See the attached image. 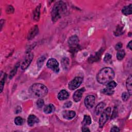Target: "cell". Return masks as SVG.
Instances as JSON below:
<instances>
[{
    "instance_id": "obj_1",
    "label": "cell",
    "mask_w": 132,
    "mask_h": 132,
    "mask_svg": "<svg viewBox=\"0 0 132 132\" xmlns=\"http://www.w3.org/2000/svg\"><path fill=\"white\" fill-rule=\"evenodd\" d=\"M115 78V72L113 69L105 67L101 69L97 75V80L102 85H107Z\"/></svg>"
},
{
    "instance_id": "obj_2",
    "label": "cell",
    "mask_w": 132,
    "mask_h": 132,
    "mask_svg": "<svg viewBox=\"0 0 132 132\" xmlns=\"http://www.w3.org/2000/svg\"><path fill=\"white\" fill-rule=\"evenodd\" d=\"M29 92L32 98L39 99L47 96L48 89L45 85L40 83H36L30 87Z\"/></svg>"
},
{
    "instance_id": "obj_3",
    "label": "cell",
    "mask_w": 132,
    "mask_h": 132,
    "mask_svg": "<svg viewBox=\"0 0 132 132\" xmlns=\"http://www.w3.org/2000/svg\"><path fill=\"white\" fill-rule=\"evenodd\" d=\"M67 6L63 1H58L55 4L52 10V19L53 22L57 21L66 13Z\"/></svg>"
},
{
    "instance_id": "obj_4",
    "label": "cell",
    "mask_w": 132,
    "mask_h": 132,
    "mask_svg": "<svg viewBox=\"0 0 132 132\" xmlns=\"http://www.w3.org/2000/svg\"><path fill=\"white\" fill-rule=\"evenodd\" d=\"M112 113V108L111 107H108L106 108L105 109H104L103 112L101 114V116L100 117V120H99V126L100 128H102L104 124L106 123L109 119L110 116Z\"/></svg>"
},
{
    "instance_id": "obj_5",
    "label": "cell",
    "mask_w": 132,
    "mask_h": 132,
    "mask_svg": "<svg viewBox=\"0 0 132 132\" xmlns=\"http://www.w3.org/2000/svg\"><path fill=\"white\" fill-rule=\"evenodd\" d=\"M47 67L53 70L55 73H58L59 71V64L57 60L54 58L50 59L47 64Z\"/></svg>"
},
{
    "instance_id": "obj_6",
    "label": "cell",
    "mask_w": 132,
    "mask_h": 132,
    "mask_svg": "<svg viewBox=\"0 0 132 132\" xmlns=\"http://www.w3.org/2000/svg\"><path fill=\"white\" fill-rule=\"evenodd\" d=\"M82 82V79L81 77H75V78L72 81H71L69 84V89L73 90L78 88L80 86Z\"/></svg>"
},
{
    "instance_id": "obj_7",
    "label": "cell",
    "mask_w": 132,
    "mask_h": 132,
    "mask_svg": "<svg viewBox=\"0 0 132 132\" xmlns=\"http://www.w3.org/2000/svg\"><path fill=\"white\" fill-rule=\"evenodd\" d=\"M33 57H34V54L33 53H29V54H27L21 66L22 70H25L29 67V66H30L32 61V60L33 59Z\"/></svg>"
},
{
    "instance_id": "obj_8",
    "label": "cell",
    "mask_w": 132,
    "mask_h": 132,
    "mask_svg": "<svg viewBox=\"0 0 132 132\" xmlns=\"http://www.w3.org/2000/svg\"><path fill=\"white\" fill-rule=\"evenodd\" d=\"M95 101L96 98L93 96H87L84 100L85 105L87 108H92L95 105Z\"/></svg>"
},
{
    "instance_id": "obj_9",
    "label": "cell",
    "mask_w": 132,
    "mask_h": 132,
    "mask_svg": "<svg viewBox=\"0 0 132 132\" xmlns=\"http://www.w3.org/2000/svg\"><path fill=\"white\" fill-rule=\"evenodd\" d=\"M85 91V89L84 88H82L76 91L73 96V99L74 101H75V102H78L80 101L82 98V94H83V93Z\"/></svg>"
},
{
    "instance_id": "obj_10",
    "label": "cell",
    "mask_w": 132,
    "mask_h": 132,
    "mask_svg": "<svg viewBox=\"0 0 132 132\" xmlns=\"http://www.w3.org/2000/svg\"><path fill=\"white\" fill-rule=\"evenodd\" d=\"M62 115L65 119L71 120L75 117L76 113L73 111H65L63 112Z\"/></svg>"
},
{
    "instance_id": "obj_11",
    "label": "cell",
    "mask_w": 132,
    "mask_h": 132,
    "mask_svg": "<svg viewBox=\"0 0 132 132\" xmlns=\"http://www.w3.org/2000/svg\"><path fill=\"white\" fill-rule=\"evenodd\" d=\"M39 122V119L34 115H30L29 117H28V119H27V123H28L29 125L30 126L34 125L35 124L38 123Z\"/></svg>"
},
{
    "instance_id": "obj_12",
    "label": "cell",
    "mask_w": 132,
    "mask_h": 132,
    "mask_svg": "<svg viewBox=\"0 0 132 132\" xmlns=\"http://www.w3.org/2000/svg\"><path fill=\"white\" fill-rule=\"evenodd\" d=\"M38 26L35 25L34 27H33L29 31L27 38H28L29 40H31L33 38H34L36 35L38 34Z\"/></svg>"
},
{
    "instance_id": "obj_13",
    "label": "cell",
    "mask_w": 132,
    "mask_h": 132,
    "mask_svg": "<svg viewBox=\"0 0 132 132\" xmlns=\"http://www.w3.org/2000/svg\"><path fill=\"white\" fill-rule=\"evenodd\" d=\"M79 41V39L78 37L76 35H73L69 38V39L68 40V44L71 47H75L78 45Z\"/></svg>"
},
{
    "instance_id": "obj_14",
    "label": "cell",
    "mask_w": 132,
    "mask_h": 132,
    "mask_svg": "<svg viewBox=\"0 0 132 132\" xmlns=\"http://www.w3.org/2000/svg\"><path fill=\"white\" fill-rule=\"evenodd\" d=\"M106 106V104L104 102H101L98 104L95 108V113L97 115L101 114L104 109Z\"/></svg>"
},
{
    "instance_id": "obj_15",
    "label": "cell",
    "mask_w": 132,
    "mask_h": 132,
    "mask_svg": "<svg viewBox=\"0 0 132 132\" xmlns=\"http://www.w3.org/2000/svg\"><path fill=\"white\" fill-rule=\"evenodd\" d=\"M69 97L68 92L66 90H62L58 94V98L59 100H65Z\"/></svg>"
},
{
    "instance_id": "obj_16",
    "label": "cell",
    "mask_w": 132,
    "mask_h": 132,
    "mask_svg": "<svg viewBox=\"0 0 132 132\" xmlns=\"http://www.w3.org/2000/svg\"><path fill=\"white\" fill-rule=\"evenodd\" d=\"M132 75H130L126 82V88H127L128 92L130 96L132 95Z\"/></svg>"
},
{
    "instance_id": "obj_17",
    "label": "cell",
    "mask_w": 132,
    "mask_h": 132,
    "mask_svg": "<svg viewBox=\"0 0 132 132\" xmlns=\"http://www.w3.org/2000/svg\"><path fill=\"white\" fill-rule=\"evenodd\" d=\"M132 4H130L129 6H125L123 8L122 10V13L123 15L125 16H128L131 15L132 13Z\"/></svg>"
},
{
    "instance_id": "obj_18",
    "label": "cell",
    "mask_w": 132,
    "mask_h": 132,
    "mask_svg": "<svg viewBox=\"0 0 132 132\" xmlns=\"http://www.w3.org/2000/svg\"><path fill=\"white\" fill-rule=\"evenodd\" d=\"M44 112L46 114H51L52 112H54L55 111V107L53 105V104H49V105H47L45 106V107L44 108Z\"/></svg>"
},
{
    "instance_id": "obj_19",
    "label": "cell",
    "mask_w": 132,
    "mask_h": 132,
    "mask_svg": "<svg viewBox=\"0 0 132 132\" xmlns=\"http://www.w3.org/2000/svg\"><path fill=\"white\" fill-rule=\"evenodd\" d=\"M40 5H39V6H38L36 9L34 11V20L35 21H38L40 18Z\"/></svg>"
},
{
    "instance_id": "obj_20",
    "label": "cell",
    "mask_w": 132,
    "mask_h": 132,
    "mask_svg": "<svg viewBox=\"0 0 132 132\" xmlns=\"http://www.w3.org/2000/svg\"><path fill=\"white\" fill-rule=\"evenodd\" d=\"M91 123V118L88 115H85L84 119L82 120V124L84 126L86 125H89Z\"/></svg>"
},
{
    "instance_id": "obj_21",
    "label": "cell",
    "mask_w": 132,
    "mask_h": 132,
    "mask_svg": "<svg viewBox=\"0 0 132 132\" xmlns=\"http://www.w3.org/2000/svg\"><path fill=\"white\" fill-rule=\"evenodd\" d=\"M125 52L124 50L121 49L118 51L117 54V58L118 60H122L125 57Z\"/></svg>"
},
{
    "instance_id": "obj_22",
    "label": "cell",
    "mask_w": 132,
    "mask_h": 132,
    "mask_svg": "<svg viewBox=\"0 0 132 132\" xmlns=\"http://www.w3.org/2000/svg\"><path fill=\"white\" fill-rule=\"evenodd\" d=\"M62 64L63 65V67L64 69L67 70L68 67L69 66V60L67 57H64L62 61Z\"/></svg>"
},
{
    "instance_id": "obj_23",
    "label": "cell",
    "mask_w": 132,
    "mask_h": 132,
    "mask_svg": "<svg viewBox=\"0 0 132 132\" xmlns=\"http://www.w3.org/2000/svg\"><path fill=\"white\" fill-rule=\"evenodd\" d=\"M114 89L110 88H108L106 87L105 88H104L103 90V93L104 94H105L106 95L108 96H111L114 94Z\"/></svg>"
},
{
    "instance_id": "obj_24",
    "label": "cell",
    "mask_w": 132,
    "mask_h": 132,
    "mask_svg": "<svg viewBox=\"0 0 132 132\" xmlns=\"http://www.w3.org/2000/svg\"><path fill=\"white\" fill-rule=\"evenodd\" d=\"M46 59V57L44 56H42L41 57L38 59V61H37V65H38V68H39V69H40V68L42 67V66L43 64H44V62H45Z\"/></svg>"
},
{
    "instance_id": "obj_25",
    "label": "cell",
    "mask_w": 132,
    "mask_h": 132,
    "mask_svg": "<svg viewBox=\"0 0 132 132\" xmlns=\"http://www.w3.org/2000/svg\"><path fill=\"white\" fill-rule=\"evenodd\" d=\"M15 123L17 125H22L24 123V120L22 118L20 117H17L15 119Z\"/></svg>"
},
{
    "instance_id": "obj_26",
    "label": "cell",
    "mask_w": 132,
    "mask_h": 132,
    "mask_svg": "<svg viewBox=\"0 0 132 132\" xmlns=\"http://www.w3.org/2000/svg\"><path fill=\"white\" fill-rule=\"evenodd\" d=\"M19 67V65H16L15 66V67L14 68L13 70H12V71H11V72L10 73V74H9V78L10 79H12L13 77L14 76V75L16 74V71H17V70H18V68Z\"/></svg>"
},
{
    "instance_id": "obj_27",
    "label": "cell",
    "mask_w": 132,
    "mask_h": 132,
    "mask_svg": "<svg viewBox=\"0 0 132 132\" xmlns=\"http://www.w3.org/2000/svg\"><path fill=\"white\" fill-rule=\"evenodd\" d=\"M112 59V56L109 53H107L104 57V62L106 63H109L110 62H111Z\"/></svg>"
},
{
    "instance_id": "obj_28",
    "label": "cell",
    "mask_w": 132,
    "mask_h": 132,
    "mask_svg": "<svg viewBox=\"0 0 132 132\" xmlns=\"http://www.w3.org/2000/svg\"><path fill=\"white\" fill-rule=\"evenodd\" d=\"M117 86V84L116 83V82L114 81H112L111 82H110L106 85V87L110 88H112V89H114Z\"/></svg>"
},
{
    "instance_id": "obj_29",
    "label": "cell",
    "mask_w": 132,
    "mask_h": 132,
    "mask_svg": "<svg viewBox=\"0 0 132 132\" xmlns=\"http://www.w3.org/2000/svg\"><path fill=\"white\" fill-rule=\"evenodd\" d=\"M6 77H7V74H5V75H4V76L3 77V78L1 81V82H0V88H1V92H2V91H3V87L4 86L5 80H6Z\"/></svg>"
},
{
    "instance_id": "obj_30",
    "label": "cell",
    "mask_w": 132,
    "mask_h": 132,
    "mask_svg": "<svg viewBox=\"0 0 132 132\" xmlns=\"http://www.w3.org/2000/svg\"><path fill=\"white\" fill-rule=\"evenodd\" d=\"M130 94L129 92H124L122 93V99L123 101H126L129 100V99L130 98Z\"/></svg>"
},
{
    "instance_id": "obj_31",
    "label": "cell",
    "mask_w": 132,
    "mask_h": 132,
    "mask_svg": "<svg viewBox=\"0 0 132 132\" xmlns=\"http://www.w3.org/2000/svg\"><path fill=\"white\" fill-rule=\"evenodd\" d=\"M44 101L42 99H39L37 101V106L38 108H42L44 105Z\"/></svg>"
},
{
    "instance_id": "obj_32",
    "label": "cell",
    "mask_w": 132,
    "mask_h": 132,
    "mask_svg": "<svg viewBox=\"0 0 132 132\" xmlns=\"http://www.w3.org/2000/svg\"><path fill=\"white\" fill-rule=\"evenodd\" d=\"M6 12L7 14H12L14 12V8L12 6H8L7 7V8H6Z\"/></svg>"
},
{
    "instance_id": "obj_33",
    "label": "cell",
    "mask_w": 132,
    "mask_h": 132,
    "mask_svg": "<svg viewBox=\"0 0 132 132\" xmlns=\"http://www.w3.org/2000/svg\"><path fill=\"white\" fill-rule=\"evenodd\" d=\"M122 47V44L121 42H119L116 45L115 49H116V50L119 51V50H120L121 49Z\"/></svg>"
},
{
    "instance_id": "obj_34",
    "label": "cell",
    "mask_w": 132,
    "mask_h": 132,
    "mask_svg": "<svg viewBox=\"0 0 132 132\" xmlns=\"http://www.w3.org/2000/svg\"><path fill=\"white\" fill-rule=\"evenodd\" d=\"M72 103L71 102V101H69V102H67V103H66L64 105V107L65 108H69L71 106H72Z\"/></svg>"
},
{
    "instance_id": "obj_35",
    "label": "cell",
    "mask_w": 132,
    "mask_h": 132,
    "mask_svg": "<svg viewBox=\"0 0 132 132\" xmlns=\"http://www.w3.org/2000/svg\"><path fill=\"white\" fill-rule=\"evenodd\" d=\"M120 131V129L118 128V127H117V126H114L111 130V132H119Z\"/></svg>"
},
{
    "instance_id": "obj_36",
    "label": "cell",
    "mask_w": 132,
    "mask_h": 132,
    "mask_svg": "<svg viewBox=\"0 0 132 132\" xmlns=\"http://www.w3.org/2000/svg\"><path fill=\"white\" fill-rule=\"evenodd\" d=\"M117 115V110H116L115 109L114 110V111L113 112V114L112 115V117L111 119H113L114 118H115V117H116V116Z\"/></svg>"
},
{
    "instance_id": "obj_37",
    "label": "cell",
    "mask_w": 132,
    "mask_h": 132,
    "mask_svg": "<svg viewBox=\"0 0 132 132\" xmlns=\"http://www.w3.org/2000/svg\"><path fill=\"white\" fill-rule=\"evenodd\" d=\"M122 29H121L120 28H119L118 29H117L116 31V34L115 35L116 36H119L120 35V33H122Z\"/></svg>"
},
{
    "instance_id": "obj_38",
    "label": "cell",
    "mask_w": 132,
    "mask_h": 132,
    "mask_svg": "<svg viewBox=\"0 0 132 132\" xmlns=\"http://www.w3.org/2000/svg\"><path fill=\"white\" fill-rule=\"evenodd\" d=\"M20 112H21V108L20 106H18L16 109L15 113L16 114H18V113H20Z\"/></svg>"
},
{
    "instance_id": "obj_39",
    "label": "cell",
    "mask_w": 132,
    "mask_h": 132,
    "mask_svg": "<svg viewBox=\"0 0 132 132\" xmlns=\"http://www.w3.org/2000/svg\"><path fill=\"white\" fill-rule=\"evenodd\" d=\"M132 41H131L128 45V48L130 50H132Z\"/></svg>"
},
{
    "instance_id": "obj_40",
    "label": "cell",
    "mask_w": 132,
    "mask_h": 132,
    "mask_svg": "<svg viewBox=\"0 0 132 132\" xmlns=\"http://www.w3.org/2000/svg\"><path fill=\"white\" fill-rule=\"evenodd\" d=\"M82 132H87V131L90 132V130H89L88 128H86V127H85V126H84V127H83V128H82Z\"/></svg>"
},
{
    "instance_id": "obj_41",
    "label": "cell",
    "mask_w": 132,
    "mask_h": 132,
    "mask_svg": "<svg viewBox=\"0 0 132 132\" xmlns=\"http://www.w3.org/2000/svg\"><path fill=\"white\" fill-rule=\"evenodd\" d=\"M4 21V20H1V30L2 29V27H3V24H4V23H3V22Z\"/></svg>"
}]
</instances>
